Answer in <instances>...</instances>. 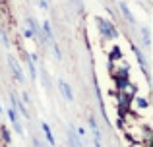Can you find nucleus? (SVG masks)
<instances>
[{
    "label": "nucleus",
    "instance_id": "nucleus-6",
    "mask_svg": "<svg viewBox=\"0 0 153 147\" xmlns=\"http://www.w3.org/2000/svg\"><path fill=\"white\" fill-rule=\"evenodd\" d=\"M58 89H60V93H62V97L66 99V101H74V93H72V87H70L68 81L58 79Z\"/></svg>",
    "mask_w": 153,
    "mask_h": 147
},
{
    "label": "nucleus",
    "instance_id": "nucleus-3",
    "mask_svg": "<svg viewBox=\"0 0 153 147\" xmlns=\"http://www.w3.org/2000/svg\"><path fill=\"white\" fill-rule=\"evenodd\" d=\"M8 66H10V72L16 78V81H18V83H23V72H22V68H19L18 60H14L12 56H8Z\"/></svg>",
    "mask_w": 153,
    "mask_h": 147
},
{
    "label": "nucleus",
    "instance_id": "nucleus-17",
    "mask_svg": "<svg viewBox=\"0 0 153 147\" xmlns=\"http://www.w3.org/2000/svg\"><path fill=\"white\" fill-rule=\"evenodd\" d=\"M31 141H33V147H45V143H43V141L39 140V137H33Z\"/></svg>",
    "mask_w": 153,
    "mask_h": 147
},
{
    "label": "nucleus",
    "instance_id": "nucleus-2",
    "mask_svg": "<svg viewBox=\"0 0 153 147\" xmlns=\"http://www.w3.org/2000/svg\"><path fill=\"white\" fill-rule=\"evenodd\" d=\"M118 89H120V95H124L126 99H130V101H134L136 99V95H138V87L134 85V83L130 81V79H126L124 83H120L118 85Z\"/></svg>",
    "mask_w": 153,
    "mask_h": 147
},
{
    "label": "nucleus",
    "instance_id": "nucleus-21",
    "mask_svg": "<svg viewBox=\"0 0 153 147\" xmlns=\"http://www.w3.org/2000/svg\"><path fill=\"white\" fill-rule=\"evenodd\" d=\"M0 114H2V105H0Z\"/></svg>",
    "mask_w": 153,
    "mask_h": 147
},
{
    "label": "nucleus",
    "instance_id": "nucleus-5",
    "mask_svg": "<svg viewBox=\"0 0 153 147\" xmlns=\"http://www.w3.org/2000/svg\"><path fill=\"white\" fill-rule=\"evenodd\" d=\"M132 50H134V54H136V60H138V64H140V68H142V72L146 74V78H149V68H147V62H146V58H143L142 50H140L138 47H132Z\"/></svg>",
    "mask_w": 153,
    "mask_h": 147
},
{
    "label": "nucleus",
    "instance_id": "nucleus-14",
    "mask_svg": "<svg viewBox=\"0 0 153 147\" xmlns=\"http://www.w3.org/2000/svg\"><path fill=\"white\" fill-rule=\"evenodd\" d=\"M27 66H29L31 79H37V70H35V64H33V58H31V56H27Z\"/></svg>",
    "mask_w": 153,
    "mask_h": 147
},
{
    "label": "nucleus",
    "instance_id": "nucleus-10",
    "mask_svg": "<svg viewBox=\"0 0 153 147\" xmlns=\"http://www.w3.org/2000/svg\"><path fill=\"white\" fill-rule=\"evenodd\" d=\"M118 6H120V12H122V14H124V18H126V21L134 25V23H136V19H134V16H132V12L128 10V6H126V4H124V2H120Z\"/></svg>",
    "mask_w": 153,
    "mask_h": 147
},
{
    "label": "nucleus",
    "instance_id": "nucleus-8",
    "mask_svg": "<svg viewBox=\"0 0 153 147\" xmlns=\"http://www.w3.org/2000/svg\"><path fill=\"white\" fill-rule=\"evenodd\" d=\"M41 130H43V134H45V140H47V143H49L51 147H54V145H56V140H54V134H52L51 126L47 124V122H43V124H41Z\"/></svg>",
    "mask_w": 153,
    "mask_h": 147
},
{
    "label": "nucleus",
    "instance_id": "nucleus-1",
    "mask_svg": "<svg viewBox=\"0 0 153 147\" xmlns=\"http://www.w3.org/2000/svg\"><path fill=\"white\" fill-rule=\"evenodd\" d=\"M97 25L99 29H101V35L107 39H116L118 37V31H116V27L112 25V21H108V19H97Z\"/></svg>",
    "mask_w": 153,
    "mask_h": 147
},
{
    "label": "nucleus",
    "instance_id": "nucleus-9",
    "mask_svg": "<svg viewBox=\"0 0 153 147\" xmlns=\"http://www.w3.org/2000/svg\"><path fill=\"white\" fill-rule=\"evenodd\" d=\"M68 145L70 147H83V141L79 140V136H76L74 130H68Z\"/></svg>",
    "mask_w": 153,
    "mask_h": 147
},
{
    "label": "nucleus",
    "instance_id": "nucleus-19",
    "mask_svg": "<svg viewBox=\"0 0 153 147\" xmlns=\"http://www.w3.org/2000/svg\"><path fill=\"white\" fill-rule=\"evenodd\" d=\"M43 81H45V85H47V87H49V75H47L45 70H43Z\"/></svg>",
    "mask_w": 153,
    "mask_h": 147
},
{
    "label": "nucleus",
    "instance_id": "nucleus-4",
    "mask_svg": "<svg viewBox=\"0 0 153 147\" xmlns=\"http://www.w3.org/2000/svg\"><path fill=\"white\" fill-rule=\"evenodd\" d=\"M8 118H10V122H12V126H14L16 134H19V136H22V134H23V128H22V124H19V114H18V110H16V106L8 109Z\"/></svg>",
    "mask_w": 153,
    "mask_h": 147
},
{
    "label": "nucleus",
    "instance_id": "nucleus-7",
    "mask_svg": "<svg viewBox=\"0 0 153 147\" xmlns=\"http://www.w3.org/2000/svg\"><path fill=\"white\" fill-rule=\"evenodd\" d=\"M39 37H41L43 43H49V45L54 41V39H52V29H51V23H49V21H43V25H41V35H39Z\"/></svg>",
    "mask_w": 153,
    "mask_h": 147
},
{
    "label": "nucleus",
    "instance_id": "nucleus-16",
    "mask_svg": "<svg viewBox=\"0 0 153 147\" xmlns=\"http://www.w3.org/2000/svg\"><path fill=\"white\" fill-rule=\"evenodd\" d=\"M51 47H52V50H54V56H56V60H62V52H60L58 45H56V43L52 41V43H51Z\"/></svg>",
    "mask_w": 153,
    "mask_h": 147
},
{
    "label": "nucleus",
    "instance_id": "nucleus-22",
    "mask_svg": "<svg viewBox=\"0 0 153 147\" xmlns=\"http://www.w3.org/2000/svg\"><path fill=\"white\" fill-rule=\"evenodd\" d=\"M72 2H76V0H72Z\"/></svg>",
    "mask_w": 153,
    "mask_h": 147
},
{
    "label": "nucleus",
    "instance_id": "nucleus-13",
    "mask_svg": "<svg viewBox=\"0 0 153 147\" xmlns=\"http://www.w3.org/2000/svg\"><path fill=\"white\" fill-rule=\"evenodd\" d=\"M0 134H2V141H4V145H8L12 137H10V132H8L6 126H0Z\"/></svg>",
    "mask_w": 153,
    "mask_h": 147
},
{
    "label": "nucleus",
    "instance_id": "nucleus-12",
    "mask_svg": "<svg viewBox=\"0 0 153 147\" xmlns=\"http://www.w3.org/2000/svg\"><path fill=\"white\" fill-rule=\"evenodd\" d=\"M118 58H122V52H120L118 47H114V49L111 50V54H108V62H114V60H118Z\"/></svg>",
    "mask_w": 153,
    "mask_h": 147
},
{
    "label": "nucleus",
    "instance_id": "nucleus-11",
    "mask_svg": "<svg viewBox=\"0 0 153 147\" xmlns=\"http://www.w3.org/2000/svg\"><path fill=\"white\" fill-rule=\"evenodd\" d=\"M89 128H91V132H93V137H101V132H99V124H97V120H95V116L91 114L89 116Z\"/></svg>",
    "mask_w": 153,
    "mask_h": 147
},
{
    "label": "nucleus",
    "instance_id": "nucleus-20",
    "mask_svg": "<svg viewBox=\"0 0 153 147\" xmlns=\"http://www.w3.org/2000/svg\"><path fill=\"white\" fill-rule=\"evenodd\" d=\"M22 103H29V95H27V93L22 95Z\"/></svg>",
    "mask_w": 153,
    "mask_h": 147
},
{
    "label": "nucleus",
    "instance_id": "nucleus-15",
    "mask_svg": "<svg viewBox=\"0 0 153 147\" xmlns=\"http://www.w3.org/2000/svg\"><path fill=\"white\" fill-rule=\"evenodd\" d=\"M142 37H143V45L149 47V29H147V27H143V29H142Z\"/></svg>",
    "mask_w": 153,
    "mask_h": 147
},
{
    "label": "nucleus",
    "instance_id": "nucleus-18",
    "mask_svg": "<svg viewBox=\"0 0 153 147\" xmlns=\"http://www.w3.org/2000/svg\"><path fill=\"white\" fill-rule=\"evenodd\" d=\"M138 105L146 109V106H147V101H146V99H142V97H138Z\"/></svg>",
    "mask_w": 153,
    "mask_h": 147
}]
</instances>
